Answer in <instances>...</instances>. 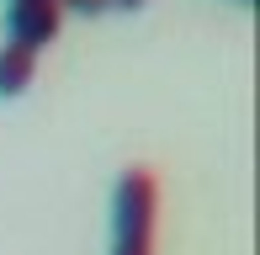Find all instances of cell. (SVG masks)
<instances>
[{"label": "cell", "mask_w": 260, "mask_h": 255, "mask_svg": "<svg viewBox=\"0 0 260 255\" xmlns=\"http://www.w3.org/2000/svg\"><path fill=\"white\" fill-rule=\"evenodd\" d=\"M154 213H159L154 170L127 165L112 202V255H154Z\"/></svg>", "instance_id": "obj_1"}, {"label": "cell", "mask_w": 260, "mask_h": 255, "mask_svg": "<svg viewBox=\"0 0 260 255\" xmlns=\"http://www.w3.org/2000/svg\"><path fill=\"white\" fill-rule=\"evenodd\" d=\"M58 21H64L58 0H11V11H6L11 43L27 48V53H43V48H48V43L58 38Z\"/></svg>", "instance_id": "obj_2"}, {"label": "cell", "mask_w": 260, "mask_h": 255, "mask_svg": "<svg viewBox=\"0 0 260 255\" xmlns=\"http://www.w3.org/2000/svg\"><path fill=\"white\" fill-rule=\"evenodd\" d=\"M32 75H38V53H27V48H16V43H6V48H0V101L21 96V90L32 85Z\"/></svg>", "instance_id": "obj_3"}, {"label": "cell", "mask_w": 260, "mask_h": 255, "mask_svg": "<svg viewBox=\"0 0 260 255\" xmlns=\"http://www.w3.org/2000/svg\"><path fill=\"white\" fill-rule=\"evenodd\" d=\"M58 11H80V16H101L106 0H58Z\"/></svg>", "instance_id": "obj_4"}, {"label": "cell", "mask_w": 260, "mask_h": 255, "mask_svg": "<svg viewBox=\"0 0 260 255\" xmlns=\"http://www.w3.org/2000/svg\"><path fill=\"white\" fill-rule=\"evenodd\" d=\"M112 6H117V11H138L144 0H106V11H112Z\"/></svg>", "instance_id": "obj_5"}, {"label": "cell", "mask_w": 260, "mask_h": 255, "mask_svg": "<svg viewBox=\"0 0 260 255\" xmlns=\"http://www.w3.org/2000/svg\"><path fill=\"white\" fill-rule=\"evenodd\" d=\"M239 6H250V0H239Z\"/></svg>", "instance_id": "obj_6"}]
</instances>
